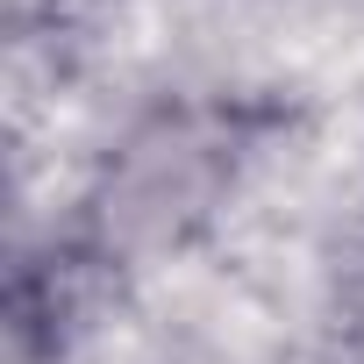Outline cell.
<instances>
[{
	"label": "cell",
	"instance_id": "6da1fadb",
	"mask_svg": "<svg viewBox=\"0 0 364 364\" xmlns=\"http://www.w3.org/2000/svg\"><path fill=\"white\" fill-rule=\"evenodd\" d=\"M243 164V114L229 107H157L129 143L107 157L100 186L86 200L79 250L100 257V272L164 257L193 243Z\"/></svg>",
	"mask_w": 364,
	"mask_h": 364
}]
</instances>
